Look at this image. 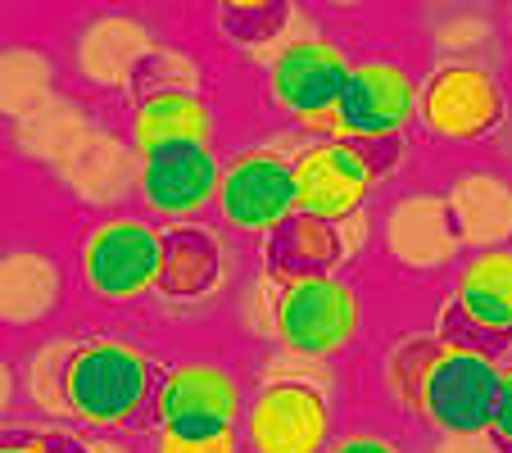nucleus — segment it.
Returning <instances> with one entry per match:
<instances>
[{
    "instance_id": "obj_16",
    "label": "nucleus",
    "mask_w": 512,
    "mask_h": 453,
    "mask_svg": "<svg viewBox=\"0 0 512 453\" xmlns=\"http://www.w3.org/2000/svg\"><path fill=\"white\" fill-rule=\"evenodd\" d=\"M213 109L204 96L186 87H150L132 109L136 155H150L159 145H209Z\"/></svg>"
},
{
    "instance_id": "obj_12",
    "label": "nucleus",
    "mask_w": 512,
    "mask_h": 453,
    "mask_svg": "<svg viewBox=\"0 0 512 453\" xmlns=\"http://www.w3.org/2000/svg\"><path fill=\"white\" fill-rule=\"evenodd\" d=\"M295 173V209L327 222H349L372 191V173L345 141H313L290 159Z\"/></svg>"
},
{
    "instance_id": "obj_2",
    "label": "nucleus",
    "mask_w": 512,
    "mask_h": 453,
    "mask_svg": "<svg viewBox=\"0 0 512 453\" xmlns=\"http://www.w3.org/2000/svg\"><path fill=\"white\" fill-rule=\"evenodd\" d=\"M159 381V363L132 340H78L59 367V413L91 431H127L136 417L155 408Z\"/></svg>"
},
{
    "instance_id": "obj_9",
    "label": "nucleus",
    "mask_w": 512,
    "mask_h": 453,
    "mask_svg": "<svg viewBox=\"0 0 512 453\" xmlns=\"http://www.w3.org/2000/svg\"><path fill=\"white\" fill-rule=\"evenodd\" d=\"M218 218L245 236H268L277 222L295 213V173L281 150L254 145L241 150L223 164V182H218V200H213Z\"/></svg>"
},
{
    "instance_id": "obj_7",
    "label": "nucleus",
    "mask_w": 512,
    "mask_h": 453,
    "mask_svg": "<svg viewBox=\"0 0 512 453\" xmlns=\"http://www.w3.org/2000/svg\"><path fill=\"white\" fill-rule=\"evenodd\" d=\"M164 227L145 218H105L82 241V281L105 304H132L159 286Z\"/></svg>"
},
{
    "instance_id": "obj_4",
    "label": "nucleus",
    "mask_w": 512,
    "mask_h": 453,
    "mask_svg": "<svg viewBox=\"0 0 512 453\" xmlns=\"http://www.w3.org/2000/svg\"><path fill=\"white\" fill-rule=\"evenodd\" d=\"M363 327V299L345 277H286L272 304L281 349L300 358H336Z\"/></svg>"
},
{
    "instance_id": "obj_3",
    "label": "nucleus",
    "mask_w": 512,
    "mask_h": 453,
    "mask_svg": "<svg viewBox=\"0 0 512 453\" xmlns=\"http://www.w3.org/2000/svg\"><path fill=\"white\" fill-rule=\"evenodd\" d=\"M349 55L331 46L327 37H290L268 59V100L277 114H286L295 127L318 132L322 141L336 136L340 96L349 82Z\"/></svg>"
},
{
    "instance_id": "obj_5",
    "label": "nucleus",
    "mask_w": 512,
    "mask_h": 453,
    "mask_svg": "<svg viewBox=\"0 0 512 453\" xmlns=\"http://www.w3.org/2000/svg\"><path fill=\"white\" fill-rule=\"evenodd\" d=\"M331 390L313 376H272L254 390L241 417L245 453H327Z\"/></svg>"
},
{
    "instance_id": "obj_8",
    "label": "nucleus",
    "mask_w": 512,
    "mask_h": 453,
    "mask_svg": "<svg viewBox=\"0 0 512 453\" xmlns=\"http://www.w3.org/2000/svg\"><path fill=\"white\" fill-rule=\"evenodd\" d=\"M503 96L499 78L481 64H445L426 78L417 96V123L449 145H476L503 123Z\"/></svg>"
},
{
    "instance_id": "obj_6",
    "label": "nucleus",
    "mask_w": 512,
    "mask_h": 453,
    "mask_svg": "<svg viewBox=\"0 0 512 453\" xmlns=\"http://www.w3.org/2000/svg\"><path fill=\"white\" fill-rule=\"evenodd\" d=\"M245 390L232 367L223 363H173L159 381L155 395V435H182V440H213V435L241 431L245 417Z\"/></svg>"
},
{
    "instance_id": "obj_18",
    "label": "nucleus",
    "mask_w": 512,
    "mask_h": 453,
    "mask_svg": "<svg viewBox=\"0 0 512 453\" xmlns=\"http://www.w3.org/2000/svg\"><path fill=\"white\" fill-rule=\"evenodd\" d=\"M227 19H236V23H250V28L241 32L236 41H268V37H277L281 32V23H286V5H227Z\"/></svg>"
},
{
    "instance_id": "obj_22",
    "label": "nucleus",
    "mask_w": 512,
    "mask_h": 453,
    "mask_svg": "<svg viewBox=\"0 0 512 453\" xmlns=\"http://www.w3.org/2000/svg\"><path fill=\"white\" fill-rule=\"evenodd\" d=\"M59 431H0V453H55Z\"/></svg>"
},
{
    "instance_id": "obj_10",
    "label": "nucleus",
    "mask_w": 512,
    "mask_h": 453,
    "mask_svg": "<svg viewBox=\"0 0 512 453\" xmlns=\"http://www.w3.org/2000/svg\"><path fill=\"white\" fill-rule=\"evenodd\" d=\"M417 78L395 59H363L349 68L336 136H404L417 118Z\"/></svg>"
},
{
    "instance_id": "obj_13",
    "label": "nucleus",
    "mask_w": 512,
    "mask_h": 453,
    "mask_svg": "<svg viewBox=\"0 0 512 453\" xmlns=\"http://www.w3.org/2000/svg\"><path fill=\"white\" fill-rule=\"evenodd\" d=\"M354 254L345 222H327L313 213H290L263 236V272L277 281L286 277H336V268Z\"/></svg>"
},
{
    "instance_id": "obj_14",
    "label": "nucleus",
    "mask_w": 512,
    "mask_h": 453,
    "mask_svg": "<svg viewBox=\"0 0 512 453\" xmlns=\"http://www.w3.org/2000/svg\"><path fill=\"white\" fill-rule=\"evenodd\" d=\"M449 304H454L476 331H485L490 340L512 349V250L508 245L472 254V259L458 268Z\"/></svg>"
},
{
    "instance_id": "obj_21",
    "label": "nucleus",
    "mask_w": 512,
    "mask_h": 453,
    "mask_svg": "<svg viewBox=\"0 0 512 453\" xmlns=\"http://www.w3.org/2000/svg\"><path fill=\"white\" fill-rule=\"evenodd\" d=\"M327 453H404V449L381 431H349V435H336L327 444Z\"/></svg>"
},
{
    "instance_id": "obj_19",
    "label": "nucleus",
    "mask_w": 512,
    "mask_h": 453,
    "mask_svg": "<svg viewBox=\"0 0 512 453\" xmlns=\"http://www.w3.org/2000/svg\"><path fill=\"white\" fill-rule=\"evenodd\" d=\"M490 440L499 453H512V363L499 367V399H494Z\"/></svg>"
},
{
    "instance_id": "obj_23",
    "label": "nucleus",
    "mask_w": 512,
    "mask_h": 453,
    "mask_svg": "<svg viewBox=\"0 0 512 453\" xmlns=\"http://www.w3.org/2000/svg\"><path fill=\"white\" fill-rule=\"evenodd\" d=\"M55 453H100V449H91V444H73V440H64V435H59Z\"/></svg>"
},
{
    "instance_id": "obj_15",
    "label": "nucleus",
    "mask_w": 512,
    "mask_h": 453,
    "mask_svg": "<svg viewBox=\"0 0 512 453\" xmlns=\"http://www.w3.org/2000/svg\"><path fill=\"white\" fill-rule=\"evenodd\" d=\"M223 281V241L204 222H173L164 227V263H159L155 295L173 304H195L213 295Z\"/></svg>"
},
{
    "instance_id": "obj_20",
    "label": "nucleus",
    "mask_w": 512,
    "mask_h": 453,
    "mask_svg": "<svg viewBox=\"0 0 512 453\" xmlns=\"http://www.w3.org/2000/svg\"><path fill=\"white\" fill-rule=\"evenodd\" d=\"M155 453H241V431L213 435V440H182V435H155Z\"/></svg>"
},
{
    "instance_id": "obj_17",
    "label": "nucleus",
    "mask_w": 512,
    "mask_h": 453,
    "mask_svg": "<svg viewBox=\"0 0 512 453\" xmlns=\"http://www.w3.org/2000/svg\"><path fill=\"white\" fill-rule=\"evenodd\" d=\"M336 141H345L349 150L363 159L372 182H377V177H390L408 155V136H336Z\"/></svg>"
},
{
    "instance_id": "obj_1",
    "label": "nucleus",
    "mask_w": 512,
    "mask_h": 453,
    "mask_svg": "<svg viewBox=\"0 0 512 453\" xmlns=\"http://www.w3.org/2000/svg\"><path fill=\"white\" fill-rule=\"evenodd\" d=\"M499 358L467 345H449L435 331H417L390 345L386 390L404 413L449 440L490 435L499 399Z\"/></svg>"
},
{
    "instance_id": "obj_11",
    "label": "nucleus",
    "mask_w": 512,
    "mask_h": 453,
    "mask_svg": "<svg viewBox=\"0 0 512 453\" xmlns=\"http://www.w3.org/2000/svg\"><path fill=\"white\" fill-rule=\"evenodd\" d=\"M141 200L168 222H195L218 200L223 164L213 145H159L141 155Z\"/></svg>"
}]
</instances>
